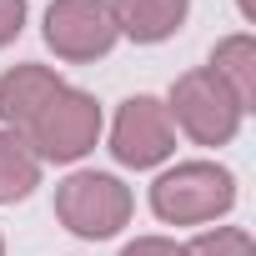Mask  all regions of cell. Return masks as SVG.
<instances>
[{
  "label": "cell",
  "mask_w": 256,
  "mask_h": 256,
  "mask_svg": "<svg viewBox=\"0 0 256 256\" xmlns=\"http://www.w3.org/2000/svg\"><path fill=\"white\" fill-rule=\"evenodd\" d=\"M231 206H236V181L226 166H211V161H186L151 186V211L171 226L216 221Z\"/></svg>",
  "instance_id": "1"
},
{
  "label": "cell",
  "mask_w": 256,
  "mask_h": 256,
  "mask_svg": "<svg viewBox=\"0 0 256 256\" xmlns=\"http://www.w3.org/2000/svg\"><path fill=\"white\" fill-rule=\"evenodd\" d=\"M20 136L36 151V161H80L100 136V106H96V96L60 86Z\"/></svg>",
  "instance_id": "2"
},
{
  "label": "cell",
  "mask_w": 256,
  "mask_h": 256,
  "mask_svg": "<svg viewBox=\"0 0 256 256\" xmlns=\"http://www.w3.org/2000/svg\"><path fill=\"white\" fill-rule=\"evenodd\" d=\"M56 216L76 236L100 241V236H116L131 221V191L106 171H76L56 186Z\"/></svg>",
  "instance_id": "3"
},
{
  "label": "cell",
  "mask_w": 256,
  "mask_h": 256,
  "mask_svg": "<svg viewBox=\"0 0 256 256\" xmlns=\"http://www.w3.org/2000/svg\"><path fill=\"white\" fill-rule=\"evenodd\" d=\"M171 116H176V126L196 141V146H226L236 131H241V106H236V96L201 66V70H186L176 86H171V106H166Z\"/></svg>",
  "instance_id": "4"
},
{
  "label": "cell",
  "mask_w": 256,
  "mask_h": 256,
  "mask_svg": "<svg viewBox=\"0 0 256 256\" xmlns=\"http://www.w3.org/2000/svg\"><path fill=\"white\" fill-rule=\"evenodd\" d=\"M110 151L120 166H161L171 151H176V126H171V110L156 100V96H131L120 110H116V126H110Z\"/></svg>",
  "instance_id": "5"
},
{
  "label": "cell",
  "mask_w": 256,
  "mask_h": 256,
  "mask_svg": "<svg viewBox=\"0 0 256 256\" xmlns=\"http://www.w3.org/2000/svg\"><path fill=\"white\" fill-rule=\"evenodd\" d=\"M46 46L60 60H100L116 46V20L106 0H56L46 10Z\"/></svg>",
  "instance_id": "6"
},
{
  "label": "cell",
  "mask_w": 256,
  "mask_h": 256,
  "mask_svg": "<svg viewBox=\"0 0 256 256\" xmlns=\"http://www.w3.org/2000/svg\"><path fill=\"white\" fill-rule=\"evenodd\" d=\"M66 80L50 70V66H16V70H6L0 76V120H6V131H26V126L36 120V110L60 90Z\"/></svg>",
  "instance_id": "7"
},
{
  "label": "cell",
  "mask_w": 256,
  "mask_h": 256,
  "mask_svg": "<svg viewBox=\"0 0 256 256\" xmlns=\"http://www.w3.org/2000/svg\"><path fill=\"white\" fill-rule=\"evenodd\" d=\"M110 6V20H116V36H131L141 46H156L166 36L181 30L191 0H106Z\"/></svg>",
  "instance_id": "8"
},
{
  "label": "cell",
  "mask_w": 256,
  "mask_h": 256,
  "mask_svg": "<svg viewBox=\"0 0 256 256\" xmlns=\"http://www.w3.org/2000/svg\"><path fill=\"white\" fill-rule=\"evenodd\" d=\"M206 70L236 96L241 110H251V96H256V40L251 36H226L211 50V66Z\"/></svg>",
  "instance_id": "9"
},
{
  "label": "cell",
  "mask_w": 256,
  "mask_h": 256,
  "mask_svg": "<svg viewBox=\"0 0 256 256\" xmlns=\"http://www.w3.org/2000/svg\"><path fill=\"white\" fill-rule=\"evenodd\" d=\"M40 186V161L26 146V136L0 131V201H20Z\"/></svg>",
  "instance_id": "10"
},
{
  "label": "cell",
  "mask_w": 256,
  "mask_h": 256,
  "mask_svg": "<svg viewBox=\"0 0 256 256\" xmlns=\"http://www.w3.org/2000/svg\"><path fill=\"white\" fill-rule=\"evenodd\" d=\"M181 256H256V241L241 226H221V231H206L191 246H181Z\"/></svg>",
  "instance_id": "11"
},
{
  "label": "cell",
  "mask_w": 256,
  "mask_h": 256,
  "mask_svg": "<svg viewBox=\"0 0 256 256\" xmlns=\"http://www.w3.org/2000/svg\"><path fill=\"white\" fill-rule=\"evenodd\" d=\"M26 26V0H0V46H10Z\"/></svg>",
  "instance_id": "12"
},
{
  "label": "cell",
  "mask_w": 256,
  "mask_h": 256,
  "mask_svg": "<svg viewBox=\"0 0 256 256\" xmlns=\"http://www.w3.org/2000/svg\"><path fill=\"white\" fill-rule=\"evenodd\" d=\"M120 256H181V246H176V241H166V236H136Z\"/></svg>",
  "instance_id": "13"
},
{
  "label": "cell",
  "mask_w": 256,
  "mask_h": 256,
  "mask_svg": "<svg viewBox=\"0 0 256 256\" xmlns=\"http://www.w3.org/2000/svg\"><path fill=\"white\" fill-rule=\"evenodd\" d=\"M241 10H246V16H251V0H241Z\"/></svg>",
  "instance_id": "14"
},
{
  "label": "cell",
  "mask_w": 256,
  "mask_h": 256,
  "mask_svg": "<svg viewBox=\"0 0 256 256\" xmlns=\"http://www.w3.org/2000/svg\"><path fill=\"white\" fill-rule=\"evenodd\" d=\"M0 256H6V241H0Z\"/></svg>",
  "instance_id": "15"
}]
</instances>
